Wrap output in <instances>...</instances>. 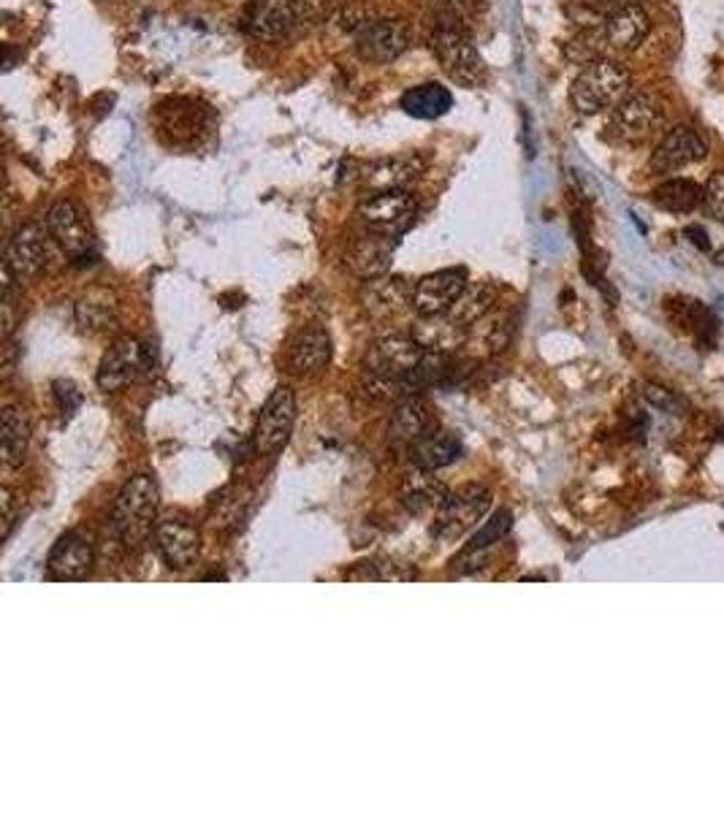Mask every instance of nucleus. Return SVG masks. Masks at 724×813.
Wrapping results in <instances>:
<instances>
[{"label": "nucleus", "mask_w": 724, "mask_h": 813, "mask_svg": "<svg viewBox=\"0 0 724 813\" xmlns=\"http://www.w3.org/2000/svg\"><path fill=\"white\" fill-rule=\"evenodd\" d=\"M399 106L405 109V115L416 119H437L453 109V95L440 82H423V85L407 89Z\"/></svg>", "instance_id": "nucleus-28"}, {"label": "nucleus", "mask_w": 724, "mask_h": 813, "mask_svg": "<svg viewBox=\"0 0 724 813\" xmlns=\"http://www.w3.org/2000/svg\"><path fill=\"white\" fill-rule=\"evenodd\" d=\"M662 123H665L662 101L651 93H632L619 106H613L608 130L621 145H643L662 128Z\"/></svg>", "instance_id": "nucleus-7"}, {"label": "nucleus", "mask_w": 724, "mask_h": 813, "mask_svg": "<svg viewBox=\"0 0 724 813\" xmlns=\"http://www.w3.org/2000/svg\"><path fill=\"white\" fill-rule=\"evenodd\" d=\"M44 229L55 239V244L80 266H90L98 258L95 250V233L90 229V220L80 203L60 199L46 209Z\"/></svg>", "instance_id": "nucleus-5"}, {"label": "nucleus", "mask_w": 724, "mask_h": 813, "mask_svg": "<svg viewBox=\"0 0 724 813\" xmlns=\"http://www.w3.org/2000/svg\"><path fill=\"white\" fill-rule=\"evenodd\" d=\"M602 30H606L608 46L621 52L638 50L651 33V20L638 3H619L613 11L602 20Z\"/></svg>", "instance_id": "nucleus-23"}, {"label": "nucleus", "mask_w": 724, "mask_h": 813, "mask_svg": "<svg viewBox=\"0 0 724 813\" xmlns=\"http://www.w3.org/2000/svg\"><path fill=\"white\" fill-rule=\"evenodd\" d=\"M155 546H158L160 559L171 567V570H188L201 551V535L193 524L185 518H160L155 524Z\"/></svg>", "instance_id": "nucleus-15"}, {"label": "nucleus", "mask_w": 724, "mask_h": 813, "mask_svg": "<svg viewBox=\"0 0 724 813\" xmlns=\"http://www.w3.org/2000/svg\"><path fill=\"white\" fill-rule=\"evenodd\" d=\"M423 175V160L418 155H391V158L375 160L364 171V188L367 193H394V190H410Z\"/></svg>", "instance_id": "nucleus-20"}, {"label": "nucleus", "mask_w": 724, "mask_h": 813, "mask_svg": "<svg viewBox=\"0 0 724 813\" xmlns=\"http://www.w3.org/2000/svg\"><path fill=\"white\" fill-rule=\"evenodd\" d=\"M684 236L690 239V242L695 244L697 250H703V253H709V250H711L709 233H705V229H700V225H686V229H684Z\"/></svg>", "instance_id": "nucleus-39"}, {"label": "nucleus", "mask_w": 724, "mask_h": 813, "mask_svg": "<svg viewBox=\"0 0 724 813\" xmlns=\"http://www.w3.org/2000/svg\"><path fill=\"white\" fill-rule=\"evenodd\" d=\"M353 41H356L358 57L382 65L405 55L407 46H410V30L399 20L373 17L353 33Z\"/></svg>", "instance_id": "nucleus-13"}, {"label": "nucleus", "mask_w": 724, "mask_h": 813, "mask_svg": "<svg viewBox=\"0 0 724 813\" xmlns=\"http://www.w3.org/2000/svg\"><path fill=\"white\" fill-rule=\"evenodd\" d=\"M155 123L171 145H190L199 139L201 130H207V112L196 101L169 98L155 109Z\"/></svg>", "instance_id": "nucleus-19"}, {"label": "nucleus", "mask_w": 724, "mask_h": 813, "mask_svg": "<svg viewBox=\"0 0 724 813\" xmlns=\"http://www.w3.org/2000/svg\"><path fill=\"white\" fill-rule=\"evenodd\" d=\"M93 546L76 531H65L57 537L46 556V578L50 581H85L93 570Z\"/></svg>", "instance_id": "nucleus-17"}, {"label": "nucleus", "mask_w": 724, "mask_h": 813, "mask_svg": "<svg viewBox=\"0 0 724 813\" xmlns=\"http://www.w3.org/2000/svg\"><path fill=\"white\" fill-rule=\"evenodd\" d=\"M328 361H332V337H328L326 328L313 326L293 339L288 363L296 374L315 378L328 367Z\"/></svg>", "instance_id": "nucleus-24"}, {"label": "nucleus", "mask_w": 724, "mask_h": 813, "mask_svg": "<svg viewBox=\"0 0 724 813\" xmlns=\"http://www.w3.org/2000/svg\"><path fill=\"white\" fill-rule=\"evenodd\" d=\"M427 358V348L416 337H386L369 350L367 356V378L369 393L377 399H410L412 374Z\"/></svg>", "instance_id": "nucleus-1"}, {"label": "nucleus", "mask_w": 724, "mask_h": 813, "mask_svg": "<svg viewBox=\"0 0 724 813\" xmlns=\"http://www.w3.org/2000/svg\"><path fill=\"white\" fill-rule=\"evenodd\" d=\"M606 46H608V39H606V30H602V25L586 28V30H580L570 44H567L565 55L570 57L573 63L589 65V63H595V60L606 57Z\"/></svg>", "instance_id": "nucleus-33"}, {"label": "nucleus", "mask_w": 724, "mask_h": 813, "mask_svg": "<svg viewBox=\"0 0 724 813\" xmlns=\"http://www.w3.org/2000/svg\"><path fill=\"white\" fill-rule=\"evenodd\" d=\"M513 529V516L507 510H496L492 518H489L486 524L481 526V529L472 535V540L466 542L464 551L453 559V572L457 576H470V572L481 570L483 564H486L489 553H492V548L496 546L500 540H505L507 531Z\"/></svg>", "instance_id": "nucleus-21"}, {"label": "nucleus", "mask_w": 724, "mask_h": 813, "mask_svg": "<svg viewBox=\"0 0 724 813\" xmlns=\"http://www.w3.org/2000/svg\"><path fill=\"white\" fill-rule=\"evenodd\" d=\"M364 302L375 313H399V309L412 304V285H407L402 277H377L367 279L364 288Z\"/></svg>", "instance_id": "nucleus-29"}, {"label": "nucleus", "mask_w": 724, "mask_h": 813, "mask_svg": "<svg viewBox=\"0 0 724 813\" xmlns=\"http://www.w3.org/2000/svg\"><path fill=\"white\" fill-rule=\"evenodd\" d=\"M158 483L149 475H136L125 483L112 507V529L125 546H139L147 540L153 524H158Z\"/></svg>", "instance_id": "nucleus-4"}, {"label": "nucleus", "mask_w": 724, "mask_h": 813, "mask_svg": "<svg viewBox=\"0 0 724 813\" xmlns=\"http://www.w3.org/2000/svg\"><path fill=\"white\" fill-rule=\"evenodd\" d=\"M293 423H296V397L288 386L274 388L272 397L261 406L253 429V447L259 456H277L288 445Z\"/></svg>", "instance_id": "nucleus-8"}, {"label": "nucleus", "mask_w": 724, "mask_h": 813, "mask_svg": "<svg viewBox=\"0 0 724 813\" xmlns=\"http://www.w3.org/2000/svg\"><path fill=\"white\" fill-rule=\"evenodd\" d=\"M334 3H337V0H293L302 22H313V25L332 17Z\"/></svg>", "instance_id": "nucleus-35"}, {"label": "nucleus", "mask_w": 724, "mask_h": 813, "mask_svg": "<svg viewBox=\"0 0 724 813\" xmlns=\"http://www.w3.org/2000/svg\"><path fill=\"white\" fill-rule=\"evenodd\" d=\"M494 302H496L494 285L470 283L464 288L462 296H459V302L453 304V309L448 313V318L457 323V326L470 328V326H475V323H481L483 318H486L489 309L494 307Z\"/></svg>", "instance_id": "nucleus-30"}, {"label": "nucleus", "mask_w": 724, "mask_h": 813, "mask_svg": "<svg viewBox=\"0 0 724 813\" xmlns=\"http://www.w3.org/2000/svg\"><path fill=\"white\" fill-rule=\"evenodd\" d=\"M703 207L709 212V218H714L716 223H724V169L714 171L709 177V182H705Z\"/></svg>", "instance_id": "nucleus-34"}, {"label": "nucleus", "mask_w": 724, "mask_h": 813, "mask_svg": "<svg viewBox=\"0 0 724 813\" xmlns=\"http://www.w3.org/2000/svg\"><path fill=\"white\" fill-rule=\"evenodd\" d=\"M0 505H3V540H9L17 524V499L14 494H11V488H3V492H0Z\"/></svg>", "instance_id": "nucleus-38"}, {"label": "nucleus", "mask_w": 724, "mask_h": 813, "mask_svg": "<svg viewBox=\"0 0 724 813\" xmlns=\"http://www.w3.org/2000/svg\"><path fill=\"white\" fill-rule=\"evenodd\" d=\"M412 464L421 466V469H445V466L457 464L464 456V445L453 432H440L429 434L427 440H421L418 445L410 447Z\"/></svg>", "instance_id": "nucleus-26"}, {"label": "nucleus", "mask_w": 724, "mask_h": 813, "mask_svg": "<svg viewBox=\"0 0 724 813\" xmlns=\"http://www.w3.org/2000/svg\"><path fill=\"white\" fill-rule=\"evenodd\" d=\"M416 196L410 190H394V193H369L358 207L364 229L382 233V236H402L416 220Z\"/></svg>", "instance_id": "nucleus-9"}, {"label": "nucleus", "mask_w": 724, "mask_h": 813, "mask_svg": "<svg viewBox=\"0 0 724 813\" xmlns=\"http://www.w3.org/2000/svg\"><path fill=\"white\" fill-rule=\"evenodd\" d=\"M489 507H492V492L486 486H478V483L462 486L459 492L448 494L442 505L437 507L432 535L442 542L459 540L466 531L475 529L478 521L486 518Z\"/></svg>", "instance_id": "nucleus-6"}, {"label": "nucleus", "mask_w": 724, "mask_h": 813, "mask_svg": "<svg viewBox=\"0 0 724 813\" xmlns=\"http://www.w3.org/2000/svg\"><path fill=\"white\" fill-rule=\"evenodd\" d=\"M30 418L22 406H6L3 410V426H0V453H3V464L9 469L25 464L28 447H30Z\"/></svg>", "instance_id": "nucleus-25"}, {"label": "nucleus", "mask_w": 724, "mask_h": 813, "mask_svg": "<svg viewBox=\"0 0 724 813\" xmlns=\"http://www.w3.org/2000/svg\"><path fill=\"white\" fill-rule=\"evenodd\" d=\"M117 318V304L115 296L109 291H90L87 296H82V302L76 304V323L82 326V331L87 334H101L112 326Z\"/></svg>", "instance_id": "nucleus-32"}, {"label": "nucleus", "mask_w": 724, "mask_h": 813, "mask_svg": "<svg viewBox=\"0 0 724 813\" xmlns=\"http://www.w3.org/2000/svg\"><path fill=\"white\" fill-rule=\"evenodd\" d=\"M394 250H397V239L367 231L361 233V236L353 239L348 255H345V263H348L350 272L361 279L386 277L394 261Z\"/></svg>", "instance_id": "nucleus-18"}, {"label": "nucleus", "mask_w": 724, "mask_h": 813, "mask_svg": "<svg viewBox=\"0 0 724 813\" xmlns=\"http://www.w3.org/2000/svg\"><path fill=\"white\" fill-rule=\"evenodd\" d=\"M434 432H437V418H434L432 406L418 397L402 399L397 410H394L391 426H388V434H391L394 445H402V447L418 445V442L427 440V436Z\"/></svg>", "instance_id": "nucleus-22"}, {"label": "nucleus", "mask_w": 724, "mask_h": 813, "mask_svg": "<svg viewBox=\"0 0 724 813\" xmlns=\"http://www.w3.org/2000/svg\"><path fill=\"white\" fill-rule=\"evenodd\" d=\"M632 76L619 60L600 57L584 65L570 87V104L578 115H600L630 95Z\"/></svg>", "instance_id": "nucleus-3"}, {"label": "nucleus", "mask_w": 724, "mask_h": 813, "mask_svg": "<svg viewBox=\"0 0 724 813\" xmlns=\"http://www.w3.org/2000/svg\"><path fill=\"white\" fill-rule=\"evenodd\" d=\"M55 399H57L60 412H63V418L74 415V412L80 410V404H82V393L76 391V386L71 380H57L55 382Z\"/></svg>", "instance_id": "nucleus-36"}, {"label": "nucleus", "mask_w": 724, "mask_h": 813, "mask_svg": "<svg viewBox=\"0 0 724 813\" xmlns=\"http://www.w3.org/2000/svg\"><path fill=\"white\" fill-rule=\"evenodd\" d=\"M44 266H46L44 229L35 223L22 225V229L9 239V247H6L3 283H14L22 288L30 279L39 277Z\"/></svg>", "instance_id": "nucleus-11"}, {"label": "nucleus", "mask_w": 724, "mask_h": 813, "mask_svg": "<svg viewBox=\"0 0 724 813\" xmlns=\"http://www.w3.org/2000/svg\"><path fill=\"white\" fill-rule=\"evenodd\" d=\"M646 399H649V402L654 404V406H660V410L670 412V415H679V410H681V399H675L673 393L665 391V388L646 386Z\"/></svg>", "instance_id": "nucleus-37"}, {"label": "nucleus", "mask_w": 724, "mask_h": 813, "mask_svg": "<svg viewBox=\"0 0 724 813\" xmlns=\"http://www.w3.org/2000/svg\"><path fill=\"white\" fill-rule=\"evenodd\" d=\"M302 17L293 0H250L242 14V28L261 41H288Z\"/></svg>", "instance_id": "nucleus-14"}, {"label": "nucleus", "mask_w": 724, "mask_h": 813, "mask_svg": "<svg viewBox=\"0 0 724 813\" xmlns=\"http://www.w3.org/2000/svg\"><path fill=\"white\" fill-rule=\"evenodd\" d=\"M470 279H466V268H442V272L427 274L412 285V304L421 318H442L453 309L459 302Z\"/></svg>", "instance_id": "nucleus-12"}, {"label": "nucleus", "mask_w": 724, "mask_h": 813, "mask_svg": "<svg viewBox=\"0 0 724 813\" xmlns=\"http://www.w3.org/2000/svg\"><path fill=\"white\" fill-rule=\"evenodd\" d=\"M651 201L660 209L675 214H690L703 203V188L692 182V179H668V182L657 184Z\"/></svg>", "instance_id": "nucleus-31"}, {"label": "nucleus", "mask_w": 724, "mask_h": 813, "mask_svg": "<svg viewBox=\"0 0 724 813\" xmlns=\"http://www.w3.org/2000/svg\"><path fill=\"white\" fill-rule=\"evenodd\" d=\"M621 3H632V0H621Z\"/></svg>", "instance_id": "nucleus-40"}, {"label": "nucleus", "mask_w": 724, "mask_h": 813, "mask_svg": "<svg viewBox=\"0 0 724 813\" xmlns=\"http://www.w3.org/2000/svg\"><path fill=\"white\" fill-rule=\"evenodd\" d=\"M153 369V356H149L147 345H141L139 339L123 337L106 350L104 361L98 367V388L106 393L123 391L125 386L136 382L141 374H147Z\"/></svg>", "instance_id": "nucleus-10"}, {"label": "nucleus", "mask_w": 724, "mask_h": 813, "mask_svg": "<svg viewBox=\"0 0 724 813\" xmlns=\"http://www.w3.org/2000/svg\"><path fill=\"white\" fill-rule=\"evenodd\" d=\"M432 50L437 60H440L442 71L457 85L475 89L486 82V65H483L475 41H472L470 22L462 20V17L437 14L432 30Z\"/></svg>", "instance_id": "nucleus-2"}, {"label": "nucleus", "mask_w": 724, "mask_h": 813, "mask_svg": "<svg viewBox=\"0 0 724 813\" xmlns=\"http://www.w3.org/2000/svg\"><path fill=\"white\" fill-rule=\"evenodd\" d=\"M705 155H709V145H705L703 136L681 125V128L668 130L665 139L651 152V169L660 171V175H673V171L705 160Z\"/></svg>", "instance_id": "nucleus-16"}, {"label": "nucleus", "mask_w": 724, "mask_h": 813, "mask_svg": "<svg viewBox=\"0 0 724 813\" xmlns=\"http://www.w3.org/2000/svg\"><path fill=\"white\" fill-rule=\"evenodd\" d=\"M445 496H448V488L437 481L432 469H421V466H416V472L407 475L402 483V505L412 513V516H423V513L437 510Z\"/></svg>", "instance_id": "nucleus-27"}]
</instances>
